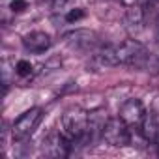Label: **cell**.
Here are the masks:
<instances>
[{"label":"cell","mask_w":159,"mask_h":159,"mask_svg":"<svg viewBox=\"0 0 159 159\" xmlns=\"http://www.w3.org/2000/svg\"><path fill=\"white\" fill-rule=\"evenodd\" d=\"M114 60L116 66H129V67H144L148 64V51L142 43L135 39H127L120 45H114Z\"/></svg>","instance_id":"obj_1"},{"label":"cell","mask_w":159,"mask_h":159,"mask_svg":"<svg viewBox=\"0 0 159 159\" xmlns=\"http://www.w3.org/2000/svg\"><path fill=\"white\" fill-rule=\"evenodd\" d=\"M86 125H88V114L81 109H71L62 116L60 131L69 140H75V139H81L86 133Z\"/></svg>","instance_id":"obj_2"},{"label":"cell","mask_w":159,"mask_h":159,"mask_svg":"<svg viewBox=\"0 0 159 159\" xmlns=\"http://www.w3.org/2000/svg\"><path fill=\"white\" fill-rule=\"evenodd\" d=\"M101 139L111 144V146H125L129 144V129H127V124L118 116V118H109L105 127H103V133H101Z\"/></svg>","instance_id":"obj_3"},{"label":"cell","mask_w":159,"mask_h":159,"mask_svg":"<svg viewBox=\"0 0 159 159\" xmlns=\"http://www.w3.org/2000/svg\"><path fill=\"white\" fill-rule=\"evenodd\" d=\"M41 120V109H30V111H26L15 124H13V129H11V133H13V139L15 140H23V139H26L34 129H36V125H38V122Z\"/></svg>","instance_id":"obj_4"},{"label":"cell","mask_w":159,"mask_h":159,"mask_svg":"<svg viewBox=\"0 0 159 159\" xmlns=\"http://www.w3.org/2000/svg\"><path fill=\"white\" fill-rule=\"evenodd\" d=\"M64 39L71 49H79V51H88L98 45V34L94 30H84V28L67 32Z\"/></svg>","instance_id":"obj_5"},{"label":"cell","mask_w":159,"mask_h":159,"mask_svg":"<svg viewBox=\"0 0 159 159\" xmlns=\"http://www.w3.org/2000/svg\"><path fill=\"white\" fill-rule=\"evenodd\" d=\"M107 120H109V118H107V112H105L103 109L94 111V112H90V114H88L86 133L83 135L84 144H92V142H96V139H98V137H101V133H103V127H105Z\"/></svg>","instance_id":"obj_6"},{"label":"cell","mask_w":159,"mask_h":159,"mask_svg":"<svg viewBox=\"0 0 159 159\" xmlns=\"http://www.w3.org/2000/svg\"><path fill=\"white\" fill-rule=\"evenodd\" d=\"M144 107H142V103L139 101V99H127L124 105H122V109H120V118L127 124V125H137V124H140L142 122V118H144Z\"/></svg>","instance_id":"obj_7"},{"label":"cell","mask_w":159,"mask_h":159,"mask_svg":"<svg viewBox=\"0 0 159 159\" xmlns=\"http://www.w3.org/2000/svg\"><path fill=\"white\" fill-rule=\"evenodd\" d=\"M23 47L32 54H41L51 47V38L45 32H30L23 38Z\"/></svg>","instance_id":"obj_8"},{"label":"cell","mask_w":159,"mask_h":159,"mask_svg":"<svg viewBox=\"0 0 159 159\" xmlns=\"http://www.w3.org/2000/svg\"><path fill=\"white\" fill-rule=\"evenodd\" d=\"M144 21H146V15H144V8L142 6H129L127 11L124 13V26L125 30H129L131 34L142 30L144 26Z\"/></svg>","instance_id":"obj_9"},{"label":"cell","mask_w":159,"mask_h":159,"mask_svg":"<svg viewBox=\"0 0 159 159\" xmlns=\"http://www.w3.org/2000/svg\"><path fill=\"white\" fill-rule=\"evenodd\" d=\"M140 129H142V133L148 140L155 142V139L159 137V114L155 111L146 112L142 122H140Z\"/></svg>","instance_id":"obj_10"},{"label":"cell","mask_w":159,"mask_h":159,"mask_svg":"<svg viewBox=\"0 0 159 159\" xmlns=\"http://www.w3.org/2000/svg\"><path fill=\"white\" fill-rule=\"evenodd\" d=\"M148 142H150V140L144 137L142 129H135V127L129 129V144H131V146H135V148H144Z\"/></svg>","instance_id":"obj_11"},{"label":"cell","mask_w":159,"mask_h":159,"mask_svg":"<svg viewBox=\"0 0 159 159\" xmlns=\"http://www.w3.org/2000/svg\"><path fill=\"white\" fill-rule=\"evenodd\" d=\"M15 73H17L19 77H28V75L32 73V64H30L28 60H19L17 66H15Z\"/></svg>","instance_id":"obj_12"},{"label":"cell","mask_w":159,"mask_h":159,"mask_svg":"<svg viewBox=\"0 0 159 159\" xmlns=\"http://www.w3.org/2000/svg\"><path fill=\"white\" fill-rule=\"evenodd\" d=\"M83 17H84V10H81V8H75V10H71V11L66 15V21H67V23H75V21L83 19Z\"/></svg>","instance_id":"obj_13"},{"label":"cell","mask_w":159,"mask_h":159,"mask_svg":"<svg viewBox=\"0 0 159 159\" xmlns=\"http://www.w3.org/2000/svg\"><path fill=\"white\" fill-rule=\"evenodd\" d=\"M26 2L25 0H11V4H10V8L13 10V11H23V10H26Z\"/></svg>","instance_id":"obj_14"},{"label":"cell","mask_w":159,"mask_h":159,"mask_svg":"<svg viewBox=\"0 0 159 159\" xmlns=\"http://www.w3.org/2000/svg\"><path fill=\"white\" fill-rule=\"evenodd\" d=\"M69 2H71V0H52V10L54 11H64Z\"/></svg>","instance_id":"obj_15"},{"label":"cell","mask_w":159,"mask_h":159,"mask_svg":"<svg viewBox=\"0 0 159 159\" xmlns=\"http://www.w3.org/2000/svg\"><path fill=\"white\" fill-rule=\"evenodd\" d=\"M122 4L127 6V8H129V6H137V4L140 6V0H122Z\"/></svg>","instance_id":"obj_16"}]
</instances>
